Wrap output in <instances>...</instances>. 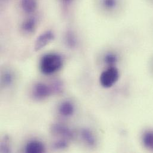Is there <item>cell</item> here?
<instances>
[{
    "mask_svg": "<svg viewBox=\"0 0 153 153\" xmlns=\"http://www.w3.org/2000/svg\"><path fill=\"white\" fill-rule=\"evenodd\" d=\"M96 8L107 16H114L120 13L126 5V0H95Z\"/></svg>",
    "mask_w": 153,
    "mask_h": 153,
    "instance_id": "6da1fadb",
    "label": "cell"
},
{
    "mask_svg": "<svg viewBox=\"0 0 153 153\" xmlns=\"http://www.w3.org/2000/svg\"><path fill=\"white\" fill-rule=\"evenodd\" d=\"M63 65V60L60 56L54 53L44 56L40 62V69L45 75H50L59 71Z\"/></svg>",
    "mask_w": 153,
    "mask_h": 153,
    "instance_id": "7a4b0ae2",
    "label": "cell"
},
{
    "mask_svg": "<svg viewBox=\"0 0 153 153\" xmlns=\"http://www.w3.org/2000/svg\"><path fill=\"white\" fill-rule=\"evenodd\" d=\"M119 78V72L115 66L108 67L103 71L100 77L101 85L105 88H109L113 86Z\"/></svg>",
    "mask_w": 153,
    "mask_h": 153,
    "instance_id": "3957f363",
    "label": "cell"
},
{
    "mask_svg": "<svg viewBox=\"0 0 153 153\" xmlns=\"http://www.w3.org/2000/svg\"><path fill=\"white\" fill-rule=\"evenodd\" d=\"M53 88L45 83H37L32 89V95L36 100H43L49 97L53 92Z\"/></svg>",
    "mask_w": 153,
    "mask_h": 153,
    "instance_id": "277c9868",
    "label": "cell"
},
{
    "mask_svg": "<svg viewBox=\"0 0 153 153\" xmlns=\"http://www.w3.org/2000/svg\"><path fill=\"white\" fill-rule=\"evenodd\" d=\"M54 39V34L51 30H47L39 35L36 40L35 44V51H38L48 44H49Z\"/></svg>",
    "mask_w": 153,
    "mask_h": 153,
    "instance_id": "5b68a950",
    "label": "cell"
},
{
    "mask_svg": "<svg viewBox=\"0 0 153 153\" xmlns=\"http://www.w3.org/2000/svg\"><path fill=\"white\" fill-rule=\"evenodd\" d=\"M51 131L54 135L60 136L68 140H72L74 137L73 132L68 126L60 123L52 125Z\"/></svg>",
    "mask_w": 153,
    "mask_h": 153,
    "instance_id": "8992f818",
    "label": "cell"
},
{
    "mask_svg": "<svg viewBox=\"0 0 153 153\" xmlns=\"http://www.w3.org/2000/svg\"><path fill=\"white\" fill-rule=\"evenodd\" d=\"M80 135L83 142L90 147H94L97 144V138L93 132L89 129H82Z\"/></svg>",
    "mask_w": 153,
    "mask_h": 153,
    "instance_id": "52a82bcc",
    "label": "cell"
},
{
    "mask_svg": "<svg viewBox=\"0 0 153 153\" xmlns=\"http://www.w3.org/2000/svg\"><path fill=\"white\" fill-rule=\"evenodd\" d=\"M25 151L27 153H44L45 148L42 143L37 140H33L27 144Z\"/></svg>",
    "mask_w": 153,
    "mask_h": 153,
    "instance_id": "ba28073f",
    "label": "cell"
},
{
    "mask_svg": "<svg viewBox=\"0 0 153 153\" xmlns=\"http://www.w3.org/2000/svg\"><path fill=\"white\" fill-rule=\"evenodd\" d=\"M74 105L70 101H64L59 106V111L61 115L65 117H70L74 113Z\"/></svg>",
    "mask_w": 153,
    "mask_h": 153,
    "instance_id": "9c48e42d",
    "label": "cell"
},
{
    "mask_svg": "<svg viewBox=\"0 0 153 153\" xmlns=\"http://www.w3.org/2000/svg\"><path fill=\"white\" fill-rule=\"evenodd\" d=\"M37 25L36 20L35 18L30 17L26 19L22 24V30L27 34L32 33L35 32Z\"/></svg>",
    "mask_w": 153,
    "mask_h": 153,
    "instance_id": "30bf717a",
    "label": "cell"
},
{
    "mask_svg": "<svg viewBox=\"0 0 153 153\" xmlns=\"http://www.w3.org/2000/svg\"><path fill=\"white\" fill-rule=\"evenodd\" d=\"M142 143L145 148L153 151V130L145 131L141 138Z\"/></svg>",
    "mask_w": 153,
    "mask_h": 153,
    "instance_id": "8fae6325",
    "label": "cell"
},
{
    "mask_svg": "<svg viewBox=\"0 0 153 153\" xmlns=\"http://www.w3.org/2000/svg\"><path fill=\"white\" fill-rule=\"evenodd\" d=\"M21 6L25 13H32L38 7V0H21Z\"/></svg>",
    "mask_w": 153,
    "mask_h": 153,
    "instance_id": "7c38bea8",
    "label": "cell"
},
{
    "mask_svg": "<svg viewBox=\"0 0 153 153\" xmlns=\"http://www.w3.org/2000/svg\"><path fill=\"white\" fill-rule=\"evenodd\" d=\"M119 56L113 52H108L105 54L103 57V62L108 66H115V65L118 62Z\"/></svg>",
    "mask_w": 153,
    "mask_h": 153,
    "instance_id": "4fadbf2b",
    "label": "cell"
},
{
    "mask_svg": "<svg viewBox=\"0 0 153 153\" xmlns=\"http://www.w3.org/2000/svg\"><path fill=\"white\" fill-rule=\"evenodd\" d=\"M68 147V140L65 138L57 140L53 144V147L56 150H63L66 149Z\"/></svg>",
    "mask_w": 153,
    "mask_h": 153,
    "instance_id": "5bb4252c",
    "label": "cell"
},
{
    "mask_svg": "<svg viewBox=\"0 0 153 153\" xmlns=\"http://www.w3.org/2000/svg\"><path fill=\"white\" fill-rule=\"evenodd\" d=\"M0 151L1 153H10L11 152L10 140L7 136H5L1 141Z\"/></svg>",
    "mask_w": 153,
    "mask_h": 153,
    "instance_id": "9a60e30c",
    "label": "cell"
},
{
    "mask_svg": "<svg viewBox=\"0 0 153 153\" xmlns=\"http://www.w3.org/2000/svg\"><path fill=\"white\" fill-rule=\"evenodd\" d=\"M13 75L10 72H5L2 76V82L4 86H10L13 82Z\"/></svg>",
    "mask_w": 153,
    "mask_h": 153,
    "instance_id": "2e32d148",
    "label": "cell"
},
{
    "mask_svg": "<svg viewBox=\"0 0 153 153\" xmlns=\"http://www.w3.org/2000/svg\"><path fill=\"white\" fill-rule=\"evenodd\" d=\"M148 4L153 6V0H145Z\"/></svg>",
    "mask_w": 153,
    "mask_h": 153,
    "instance_id": "e0dca14e",
    "label": "cell"
},
{
    "mask_svg": "<svg viewBox=\"0 0 153 153\" xmlns=\"http://www.w3.org/2000/svg\"><path fill=\"white\" fill-rule=\"evenodd\" d=\"M150 65H151V68H152V69H153V58L152 59V60H151V62H150Z\"/></svg>",
    "mask_w": 153,
    "mask_h": 153,
    "instance_id": "ac0fdd59",
    "label": "cell"
},
{
    "mask_svg": "<svg viewBox=\"0 0 153 153\" xmlns=\"http://www.w3.org/2000/svg\"><path fill=\"white\" fill-rule=\"evenodd\" d=\"M66 1H69V0H66Z\"/></svg>",
    "mask_w": 153,
    "mask_h": 153,
    "instance_id": "d6986e66",
    "label": "cell"
}]
</instances>
